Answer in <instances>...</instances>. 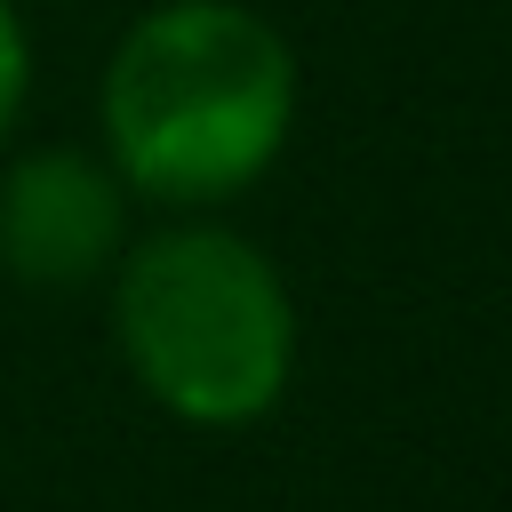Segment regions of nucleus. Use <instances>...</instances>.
<instances>
[{"instance_id":"nucleus-1","label":"nucleus","mask_w":512,"mask_h":512,"mask_svg":"<svg viewBox=\"0 0 512 512\" xmlns=\"http://www.w3.org/2000/svg\"><path fill=\"white\" fill-rule=\"evenodd\" d=\"M96 128L128 200L224 208L288 152L296 48L248 0H160L112 40Z\"/></svg>"},{"instance_id":"nucleus-2","label":"nucleus","mask_w":512,"mask_h":512,"mask_svg":"<svg viewBox=\"0 0 512 512\" xmlns=\"http://www.w3.org/2000/svg\"><path fill=\"white\" fill-rule=\"evenodd\" d=\"M112 344L152 408L192 432H240L296 376V296L232 224H160L112 264Z\"/></svg>"},{"instance_id":"nucleus-3","label":"nucleus","mask_w":512,"mask_h":512,"mask_svg":"<svg viewBox=\"0 0 512 512\" xmlns=\"http://www.w3.org/2000/svg\"><path fill=\"white\" fill-rule=\"evenodd\" d=\"M128 248V184L104 152L40 144L0 176V272L24 288H88Z\"/></svg>"},{"instance_id":"nucleus-4","label":"nucleus","mask_w":512,"mask_h":512,"mask_svg":"<svg viewBox=\"0 0 512 512\" xmlns=\"http://www.w3.org/2000/svg\"><path fill=\"white\" fill-rule=\"evenodd\" d=\"M24 96H32V32H24L16 0H0V136L16 128Z\"/></svg>"}]
</instances>
